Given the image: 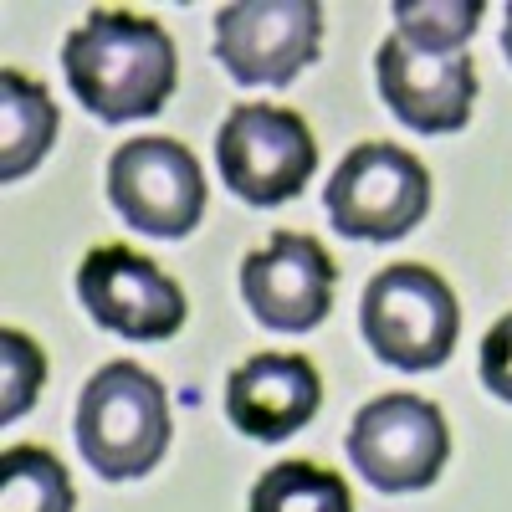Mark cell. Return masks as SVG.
Returning <instances> with one entry per match:
<instances>
[{
    "mask_svg": "<svg viewBox=\"0 0 512 512\" xmlns=\"http://www.w3.org/2000/svg\"><path fill=\"white\" fill-rule=\"evenodd\" d=\"M62 67L77 103L103 123L159 113L180 82L169 31L134 11H93L62 41Z\"/></svg>",
    "mask_w": 512,
    "mask_h": 512,
    "instance_id": "obj_1",
    "label": "cell"
},
{
    "mask_svg": "<svg viewBox=\"0 0 512 512\" xmlns=\"http://www.w3.org/2000/svg\"><path fill=\"white\" fill-rule=\"evenodd\" d=\"M502 52H507V62H512V6H507V26H502Z\"/></svg>",
    "mask_w": 512,
    "mask_h": 512,
    "instance_id": "obj_19",
    "label": "cell"
},
{
    "mask_svg": "<svg viewBox=\"0 0 512 512\" xmlns=\"http://www.w3.org/2000/svg\"><path fill=\"white\" fill-rule=\"evenodd\" d=\"M57 139V103L16 67L0 72V180H21Z\"/></svg>",
    "mask_w": 512,
    "mask_h": 512,
    "instance_id": "obj_13",
    "label": "cell"
},
{
    "mask_svg": "<svg viewBox=\"0 0 512 512\" xmlns=\"http://www.w3.org/2000/svg\"><path fill=\"white\" fill-rule=\"evenodd\" d=\"M251 512H354L349 482L313 461H277L251 487Z\"/></svg>",
    "mask_w": 512,
    "mask_h": 512,
    "instance_id": "obj_15",
    "label": "cell"
},
{
    "mask_svg": "<svg viewBox=\"0 0 512 512\" xmlns=\"http://www.w3.org/2000/svg\"><path fill=\"white\" fill-rule=\"evenodd\" d=\"M323 384L303 354H256L226 379V415L251 441H282L318 415Z\"/></svg>",
    "mask_w": 512,
    "mask_h": 512,
    "instance_id": "obj_12",
    "label": "cell"
},
{
    "mask_svg": "<svg viewBox=\"0 0 512 512\" xmlns=\"http://www.w3.org/2000/svg\"><path fill=\"white\" fill-rule=\"evenodd\" d=\"M451 456L446 415L420 395L369 400L349 425V461L379 492H420L441 477Z\"/></svg>",
    "mask_w": 512,
    "mask_h": 512,
    "instance_id": "obj_6",
    "label": "cell"
},
{
    "mask_svg": "<svg viewBox=\"0 0 512 512\" xmlns=\"http://www.w3.org/2000/svg\"><path fill=\"white\" fill-rule=\"evenodd\" d=\"M77 446L93 472L108 482L154 472L169 446L164 384L134 359L103 364L77 400Z\"/></svg>",
    "mask_w": 512,
    "mask_h": 512,
    "instance_id": "obj_2",
    "label": "cell"
},
{
    "mask_svg": "<svg viewBox=\"0 0 512 512\" xmlns=\"http://www.w3.org/2000/svg\"><path fill=\"white\" fill-rule=\"evenodd\" d=\"M323 6L313 0H236L216 11V62L246 88H282L318 62Z\"/></svg>",
    "mask_w": 512,
    "mask_h": 512,
    "instance_id": "obj_8",
    "label": "cell"
},
{
    "mask_svg": "<svg viewBox=\"0 0 512 512\" xmlns=\"http://www.w3.org/2000/svg\"><path fill=\"white\" fill-rule=\"evenodd\" d=\"M77 297L108 333L134 344H164L185 328V292L159 262L134 246H98L77 267Z\"/></svg>",
    "mask_w": 512,
    "mask_h": 512,
    "instance_id": "obj_9",
    "label": "cell"
},
{
    "mask_svg": "<svg viewBox=\"0 0 512 512\" xmlns=\"http://www.w3.org/2000/svg\"><path fill=\"white\" fill-rule=\"evenodd\" d=\"M333 282V256L297 231H272V241L241 262V297L256 323H267L272 333L318 328L333 308Z\"/></svg>",
    "mask_w": 512,
    "mask_h": 512,
    "instance_id": "obj_10",
    "label": "cell"
},
{
    "mask_svg": "<svg viewBox=\"0 0 512 512\" xmlns=\"http://www.w3.org/2000/svg\"><path fill=\"white\" fill-rule=\"evenodd\" d=\"M77 492L47 446H11L0 456V512H72Z\"/></svg>",
    "mask_w": 512,
    "mask_h": 512,
    "instance_id": "obj_14",
    "label": "cell"
},
{
    "mask_svg": "<svg viewBox=\"0 0 512 512\" xmlns=\"http://www.w3.org/2000/svg\"><path fill=\"white\" fill-rule=\"evenodd\" d=\"M0 369H6L0 374V420L11 425L36 405V390L47 379V359H41V349L21 328H6L0 333Z\"/></svg>",
    "mask_w": 512,
    "mask_h": 512,
    "instance_id": "obj_17",
    "label": "cell"
},
{
    "mask_svg": "<svg viewBox=\"0 0 512 512\" xmlns=\"http://www.w3.org/2000/svg\"><path fill=\"white\" fill-rule=\"evenodd\" d=\"M108 200L144 236H190L205 216L200 159L175 139H128L108 159Z\"/></svg>",
    "mask_w": 512,
    "mask_h": 512,
    "instance_id": "obj_7",
    "label": "cell"
},
{
    "mask_svg": "<svg viewBox=\"0 0 512 512\" xmlns=\"http://www.w3.org/2000/svg\"><path fill=\"white\" fill-rule=\"evenodd\" d=\"M400 41L425 57H461L482 21V0H400Z\"/></svg>",
    "mask_w": 512,
    "mask_h": 512,
    "instance_id": "obj_16",
    "label": "cell"
},
{
    "mask_svg": "<svg viewBox=\"0 0 512 512\" xmlns=\"http://www.w3.org/2000/svg\"><path fill=\"white\" fill-rule=\"evenodd\" d=\"M359 328H364V344L384 364L420 374L451 359L461 333V308H456V292L431 267L395 262L369 277L359 303Z\"/></svg>",
    "mask_w": 512,
    "mask_h": 512,
    "instance_id": "obj_3",
    "label": "cell"
},
{
    "mask_svg": "<svg viewBox=\"0 0 512 512\" xmlns=\"http://www.w3.org/2000/svg\"><path fill=\"white\" fill-rule=\"evenodd\" d=\"M216 164L246 205H282L313 180L318 144L292 108L236 103L216 134Z\"/></svg>",
    "mask_w": 512,
    "mask_h": 512,
    "instance_id": "obj_5",
    "label": "cell"
},
{
    "mask_svg": "<svg viewBox=\"0 0 512 512\" xmlns=\"http://www.w3.org/2000/svg\"><path fill=\"white\" fill-rule=\"evenodd\" d=\"M482 384L497 400H512V313L497 318L482 338Z\"/></svg>",
    "mask_w": 512,
    "mask_h": 512,
    "instance_id": "obj_18",
    "label": "cell"
},
{
    "mask_svg": "<svg viewBox=\"0 0 512 512\" xmlns=\"http://www.w3.org/2000/svg\"><path fill=\"white\" fill-rule=\"evenodd\" d=\"M379 98L415 134H456L477 103V67L472 57H425L390 36L374 57Z\"/></svg>",
    "mask_w": 512,
    "mask_h": 512,
    "instance_id": "obj_11",
    "label": "cell"
},
{
    "mask_svg": "<svg viewBox=\"0 0 512 512\" xmlns=\"http://www.w3.org/2000/svg\"><path fill=\"white\" fill-rule=\"evenodd\" d=\"M333 226L359 241H400L431 210V175L400 144H359L323 190Z\"/></svg>",
    "mask_w": 512,
    "mask_h": 512,
    "instance_id": "obj_4",
    "label": "cell"
}]
</instances>
